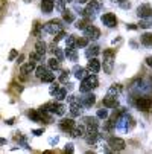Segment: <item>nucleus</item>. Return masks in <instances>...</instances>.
<instances>
[{
  "instance_id": "nucleus-1",
  "label": "nucleus",
  "mask_w": 152,
  "mask_h": 154,
  "mask_svg": "<svg viewBox=\"0 0 152 154\" xmlns=\"http://www.w3.org/2000/svg\"><path fill=\"white\" fill-rule=\"evenodd\" d=\"M97 85H99L97 76H96L94 73H90V75H87V76L82 79V82H81V85H79V92H81V93L91 92L93 89H96Z\"/></svg>"
},
{
  "instance_id": "nucleus-2",
  "label": "nucleus",
  "mask_w": 152,
  "mask_h": 154,
  "mask_svg": "<svg viewBox=\"0 0 152 154\" xmlns=\"http://www.w3.org/2000/svg\"><path fill=\"white\" fill-rule=\"evenodd\" d=\"M136 125V122H134V119L129 116L125 110L120 113V116L117 118V121H116V127L119 128V130H122V131H129L133 127Z\"/></svg>"
},
{
  "instance_id": "nucleus-3",
  "label": "nucleus",
  "mask_w": 152,
  "mask_h": 154,
  "mask_svg": "<svg viewBox=\"0 0 152 154\" xmlns=\"http://www.w3.org/2000/svg\"><path fill=\"white\" fill-rule=\"evenodd\" d=\"M43 31L47 32V34H52V35H56L58 32L64 31V20L53 18V20L47 21V23L44 25V28H43Z\"/></svg>"
},
{
  "instance_id": "nucleus-4",
  "label": "nucleus",
  "mask_w": 152,
  "mask_h": 154,
  "mask_svg": "<svg viewBox=\"0 0 152 154\" xmlns=\"http://www.w3.org/2000/svg\"><path fill=\"white\" fill-rule=\"evenodd\" d=\"M114 57H116L114 49H106V51H103V70H105V73H108V75L113 72V67H114Z\"/></svg>"
},
{
  "instance_id": "nucleus-5",
  "label": "nucleus",
  "mask_w": 152,
  "mask_h": 154,
  "mask_svg": "<svg viewBox=\"0 0 152 154\" xmlns=\"http://www.w3.org/2000/svg\"><path fill=\"white\" fill-rule=\"evenodd\" d=\"M41 110H46V112L49 113H53V115H58V116H64V113H66V105L64 104H59V102H47L41 107Z\"/></svg>"
},
{
  "instance_id": "nucleus-6",
  "label": "nucleus",
  "mask_w": 152,
  "mask_h": 154,
  "mask_svg": "<svg viewBox=\"0 0 152 154\" xmlns=\"http://www.w3.org/2000/svg\"><path fill=\"white\" fill-rule=\"evenodd\" d=\"M100 8H102V5H100L99 2H96V0H91V2L87 5V8L82 11V15L87 17V18H90V20H93V18L96 17V14L100 11Z\"/></svg>"
},
{
  "instance_id": "nucleus-7",
  "label": "nucleus",
  "mask_w": 152,
  "mask_h": 154,
  "mask_svg": "<svg viewBox=\"0 0 152 154\" xmlns=\"http://www.w3.org/2000/svg\"><path fill=\"white\" fill-rule=\"evenodd\" d=\"M108 146L111 148V151H123L125 149V146H126V143H125V140L123 139H120V137H110L108 139Z\"/></svg>"
},
{
  "instance_id": "nucleus-8",
  "label": "nucleus",
  "mask_w": 152,
  "mask_h": 154,
  "mask_svg": "<svg viewBox=\"0 0 152 154\" xmlns=\"http://www.w3.org/2000/svg\"><path fill=\"white\" fill-rule=\"evenodd\" d=\"M136 107L139 110H142V112H149L151 107H152V99L148 98V96H140L136 101Z\"/></svg>"
},
{
  "instance_id": "nucleus-9",
  "label": "nucleus",
  "mask_w": 152,
  "mask_h": 154,
  "mask_svg": "<svg viewBox=\"0 0 152 154\" xmlns=\"http://www.w3.org/2000/svg\"><path fill=\"white\" fill-rule=\"evenodd\" d=\"M100 21L106 26V28H116L117 26V17L113 12H106L100 17Z\"/></svg>"
},
{
  "instance_id": "nucleus-10",
  "label": "nucleus",
  "mask_w": 152,
  "mask_h": 154,
  "mask_svg": "<svg viewBox=\"0 0 152 154\" xmlns=\"http://www.w3.org/2000/svg\"><path fill=\"white\" fill-rule=\"evenodd\" d=\"M84 108L85 107L81 104L79 98H76V99H73L70 102V113H72V116H81L84 113Z\"/></svg>"
},
{
  "instance_id": "nucleus-11",
  "label": "nucleus",
  "mask_w": 152,
  "mask_h": 154,
  "mask_svg": "<svg viewBox=\"0 0 152 154\" xmlns=\"http://www.w3.org/2000/svg\"><path fill=\"white\" fill-rule=\"evenodd\" d=\"M99 137H100V134H99L97 128H91V130H88L85 133V140H87V143H88V145H94L99 140Z\"/></svg>"
},
{
  "instance_id": "nucleus-12",
  "label": "nucleus",
  "mask_w": 152,
  "mask_h": 154,
  "mask_svg": "<svg viewBox=\"0 0 152 154\" xmlns=\"http://www.w3.org/2000/svg\"><path fill=\"white\" fill-rule=\"evenodd\" d=\"M79 101H81V104H82L85 108H90V107L94 105V102H96V96H94L91 92H87L84 96L79 98Z\"/></svg>"
},
{
  "instance_id": "nucleus-13",
  "label": "nucleus",
  "mask_w": 152,
  "mask_h": 154,
  "mask_svg": "<svg viewBox=\"0 0 152 154\" xmlns=\"http://www.w3.org/2000/svg\"><path fill=\"white\" fill-rule=\"evenodd\" d=\"M102 104H103L105 108H116V107H119V99H117L116 95H110V93H108V95L103 98Z\"/></svg>"
},
{
  "instance_id": "nucleus-14",
  "label": "nucleus",
  "mask_w": 152,
  "mask_h": 154,
  "mask_svg": "<svg viewBox=\"0 0 152 154\" xmlns=\"http://www.w3.org/2000/svg\"><path fill=\"white\" fill-rule=\"evenodd\" d=\"M137 15L140 18H151L152 17V6L148 3H143L137 8Z\"/></svg>"
},
{
  "instance_id": "nucleus-15",
  "label": "nucleus",
  "mask_w": 152,
  "mask_h": 154,
  "mask_svg": "<svg viewBox=\"0 0 152 154\" xmlns=\"http://www.w3.org/2000/svg\"><path fill=\"white\" fill-rule=\"evenodd\" d=\"M84 34H85V37L88 38V40H97V38L100 37V31H99L96 26H93V25L87 26V28L84 29Z\"/></svg>"
},
{
  "instance_id": "nucleus-16",
  "label": "nucleus",
  "mask_w": 152,
  "mask_h": 154,
  "mask_svg": "<svg viewBox=\"0 0 152 154\" xmlns=\"http://www.w3.org/2000/svg\"><path fill=\"white\" fill-rule=\"evenodd\" d=\"M75 127H76V124H75L73 119H61V122H59V128L64 131V133H67V134H70V131Z\"/></svg>"
},
{
  "instance_id": "nucleus-17",
  "label": "nucleus",
  "mask_w": 152,
  "mask_h": 154,
  "mask_svg": "<svg viewBox=\"0 0 152 154\" xmlns=\"http://www.w3.org/2000/svg\"><path fill=\"white\" fill-rule=\"evenodd\" d=\"M82 124L87 127V131L91 130V128H97L99 127V122H97V116H84L82 118Z\"/></svg>"
},
{
  "instance_id": "nucleus-18",
  "label": "nucleus",
  "mask_w": 152,
  "mask_h": 154,
  "mask_svg": "<svg viewBox=\"0 0 152 154\" xmlns=\"http://www.w3.org/2000/svg\"><path fill=\"white\" fill-rule=\"evenodd\" d=\"M100 70V61L97 58H90L88 64H87V72L88 73H97Z\"/></svg>"
},
{
  "instance_id": "nucleus-19",
  "label": "nucleus",
  "mask_w": 152,
  "mask_h": 154,
  "mask_svg": "<svg viewBox=\"0 0 152 154\" xmlns=\"http://www.w3.org/2000/svg\"><path fill=\"white\" fill-rule=\"evenodd\" d=\"M85 133H87V127L81 122L79 125H76V127L70 131V136H72V137H82V136H85Z\"/></svg>"
},
{
  "instance_id": "nucleus-20",
  "label": "nucleus",
  "mask_w": 152,
  "mask_h": 154,
  "mask_svg": "<svg viewBox=\"0 0 152 154\" xmlns=\"http://www.w3.org/2000/svg\"><path fill=\"white\" fill-rule=\"evenodd\" d=\"M100 54V48L97 45H93V46H87V51H85V57L87 58H96L97 55Z\"/></svg>"
},
{
  "instance_id": "nucleus-21",
  "label": "nucleus",
  "mask_w": 152,
  "mask_h": 154,
  "mask_svg": "<svg viewBox=\"0 0 152 154\" xmlns=\"http://www.w3.org/2000/svg\"><path fill=\"white\" fill-rule=\"evenodd\" d=\"M55 8V0H43L41 2V9L44 14H50Z\"/></svg>"
},
{
  "instance_id": "nucleus-22",
  "label": "nucleus",
  "mask_w": 152,
  "mask_h": 154,
  "mask_svg": "<svg viewBox=\"0 0 152 154\" xmlns=\"http://www.w3.org/2000/svg\"><path fill=\"white\" fill-rule=\"evenodd\" d=\"M35 52L44 57V54L47 52V45H46V43L43 41V40H38V41L35 43Z\"/></svg>"
},
{
  "instance_id": "nucleus-23",
  "label": "nucleus",
  "mask_w": 152,
  "mask_h": 154,
  "mask_svg": "<svg viewBox=\"0 0 152 154\" xmlns=\"http://www.w3.org/2000/svg\"><path fill=\"white\" fill-rule=\"evenodd\" d=\"M28 118L34 122H43V116H41L40 110H31V112H28Z\"/></svg>"
},
{
  "instance_id": "nucleus-24",
  "label": "nucleus",
  "mask_w": 152,
  "mask_h": 154,
  "mask_svg": "<svg viewBox=\"0 0 152 154\" xmlns=\"http://www.w3.org/2000/svg\"><path fill=\"white\" fill-rule=\"evenodd\" d=\"M90 25H91V20L87 18V17H84L82 20H78V21H76V23H75V28L79 29V31H84L87 26H90Z\"/></svg>"
},
{
  "instance_id": "nucleus-25",
  "label": "nucleus",
  "mask_w": 152,
  "mask_h": 154,
  "mask_svg": "<svg viewBox=\"0 0 152 154\" xmlns=\"http://www.w3.org/2000/svg\"><path fill=\"white\" fill-rule=\"evenodd\" d=\"M76 46H67L66 48V57L70 60V61H76L78 60V52L75 49Z\"/></svg>"
},
{
  "instance_id": "nucleus-26",
  "label": "nucleus",
  "mask_w": 152,
  "mask_h": 154,
  "mask_svg": "<svg viewBox=\"0 0 152 154\" xmlns=\"http://www.w3.org/2000/svg\"><path fill=\"white\" fill-rule=\"evenodd\" d=\"M35 70V63H32V61H29V63H26V64H23L20 67V72L23 73V75H29L31 72H34Z\"/></svg>"
},
{
  "instance_id": "nucleus-27",
  "label": "nucleus",
  "mask_w": 152,
  "mask_h": 154,
  "mask_svg": "<svg viewBox=\"0 0 152 154\" xmlns=\"http://www.w3.org/2000/svg\"><path fill=\"white\" fill-rule=\"evenodd\" d=\"M73 75H75L76 79H84L87 76L85 75V69L81 67V66H75V67H73Z\"/></svg>"
},
{
  "instance_id": "nucleus-28",
  "label": "nucleus",
  "mask_w": 152,
  "mask_h": 154,
  "mask_svg": "<svg viewBox=\"0 0 152 154\" xmlns=\"http://www.w3.org/2000/svg\"><path fill=\"white\" fill-rule=\"evenodd\" d=\"M62 20L66 21V23H73V21H75L73 12L69 11V9H64V11H62Z\"/></svg>"
},
{
  "instance_id": "nucleus-29",
  "label": "nucleus",
  "mask_w": 152,
  "mask_h": 154,
  "mask_svg": "<svg viewBox=\"0 0 152 154\" xmlns=\"http://www.w3.org/2000/svg\"><path fill=\"white\" fill-rule=\"evenodd\" d=\"M50 70H52L50 67L47 69V67H44V66H38V67L35 69V75H37V78H40V79H41L43 76H44L46 73H49Z\"/></svg>"
},
{
  "instance_id": "nucleus-30",
  "label": "nucleus",
  "mask_w": 152,
  "mask_h": 154,
  "mask_svg": "<svg viewBox=\"0 0 152 154\" xmlns=\"http://www.w3.org/2000/svg\"><path fill=\"white\" fill-rule=\"evenodd\" d=\"M53 96H55L56 101H62V99H66V98H67V90L64 89V87H59V89L55 92Z\"/></svg>"
},
{
  "instance_id": "nucleus-31",
  "label": "nucleus",
  "mask_w": 152,
  "mask_h": 154,
  "mask_svg": "<svg viewBox=\"0 0 152 154\" xmlns=\"http://www.w3.org/2000/svg\"><path fill=\"white\" fill-rule=\"evenodd\" d=\"M49 67H50L53 72H55V70H59V69H61V60H58V58H55V57L50 58V60H49Z\"/></svg>"
},
{
  "instance_id": "nucleus-32",
  "label": "nucleus",
  "mask_w": 152,
  "mask_h": 154,
  "mask_svg": "<svg viewBox=\"0 0 152 154\" xmlns=\"http://www.w3.org/2000/svg\"><path fill=\"white\" fill-rule=\"evenodd\" d=\"M140 41H142V45H145V46H152V34L151 32H145L142 35Z\"/></svg>"
},
{
  "instance_id": "nucleus-33",
  "label": "nucleus",
  "mask_w": 152,
  "mask_h": 154,
  "mask_svg": "<svg viewBox=\"0 0 152 154\" xmlns=\"http://www.w3.org/2000/svg\"><path fill=\"white\" fill-rule=\"evenodd\" d=\"M120 92H122V87L119 84H113L110 89H108V93H110V95H116V96H119Z\"/></svg>"
},
{
  "instance_id": "nucleus-34",
  "label": "nucleus",
  "mask_w": 152,
  "mask_h": 154,
  "mask_svg": "<svg viewBox=\"0 0 152 154\" xmlns=\"http://www.w3.org/2000/svg\"><path fill=\"white\" fill-rule=\"evenodd\" d=\"M76 46L78 48H87V46H88V38H87V37L76 38Z\"/></svg>"
},
{
  "instance_id": "nucleus-35",
  "label": "nucleus",
  "mask_w": 152,
  "mask_h": 154,
  "mask_svg": "<svg viewBox=\"0 0 152 154\" xmlns=\"http://www.w3.org/2000/svg\"><path fill=\"white\" fill-rule=\"evenodd\" d=\"M151 26H152V21L149 18H142V21L139 23V28H142V29H148Z\"/></svg>"
},
{
  "instance_id": "nucleus-36",
  "label": "nucleus",
  "mask_w": 152,
  "mask_h": 154,
  "mask_svg": "<svg viewBox=\"0 0 152 154\" xmlns=\"http://www.w3.org/2000/svg\"><path fill=\"white\" fill-rule=\"evenodd\" d=\"M53 79H55V73H53V70H50L49 73H46L44 76L41 78V81H43V82H52Z\"/></svg>"
},
{
  "instance_id": "nucleus-37",
  "label": "nucleus",
  "mask_w": 152,
  "mask_h": 154,
  "mask_svg": "<svg viewBox=\"0 0 152 154\" xmlns=\"http://www.w3.org/2000/svg\"><path fill=\"white\" fill-rule=\"evenodd\" d=\"M43 58V55H40V54H37V52H32L31 55H29V61H32V63H37V61H41Z\"/></svg>"
},
{
  "instance_id": "nucleus-38",
  "label": "nucleus",
  "mask_w": 152,
  "mask_h": 154,
  "mask_svg": "<svg viewBox=\"0 0 152 154\" xmlns=\"http://www.w3.org/2000/svg\"><path fill=\"white\" fill-rule=\"evenodd\" d=\"M66 2H67V0H55V5H56L59 12H62L64 9H66Z\"/></svg>"
},
{
  "instance_id": "nucleus-39",
  "label": "nucleus",
  "mask_w": 152,
  "mask_h": 154,
  "mask_svg": "<svg viewBox=\"0 0 152 154\" xmlns=\"http://www.w3.org/2000/svg\"><path fill=\"white\" fill-rule=\"evenodd\" d=\"M66 41H67V46H76V37L75 35H69Z\"/></svg>"
},
{
  "instance_id": "nucleus-40",
  "label": "nucleus",
  "mask_w": 152,
  "mask_h": 154,
  "mask_svg": "<svg viewBox=\"0 0 152 154\" xmlns=\"http://www.w3.org/2000/svg\"><path fill=\"white\" fill-rule=\"evenodd\" d=\"M96 116H97L99 119H106V118H108V112H106V110H103V108H102V110H97V115H96Z\"/></svg>"
},
{
  "instance_id": "nucleus-41",
  "label": "nucleus",
  "mask_w": 152,
  "mask_h": 154,
  "mask_svg": "<svg viewBox=\"0 0 152 154\" xmlns=\"http://www.w3.org/2000/svg\"><path fill=\"white\" fill-rule=\"evenodd\" d=\"M69 79V70H64L62 73H61V76H59V81L61 82H66Z\"/></svg>"
},
{
  "instance_id": "nucleus-42",
  "label": "nucleus",
  "mask_w": 152,
  "mask_h": 154,
  "mask_svg": "<svg viewBox=\"0 0 152 154\" xmlns=\"http://www.w3.org/2000/svg\"><path fill=\"white\" fill-rule=\"evenodd\" d=\"M58 89H59V84H56V82H55V84H52V85H50V89H49V93H50V95L53 96V95H55V92H56Z\"/></svg>"
},
{
  "instance_id": "nucleus-43",
  "label": "nucleus",
  "mask_w": 152,
  "mask_h": 154,
  "mask_svg": "<svg viewBox=\"0 0 152 154\" xmlns=\"http://www.w3.org/2000/svg\"><path fill=\"white\" fill-rule=\"evenodd\" d=\"M53 54L56 55V58H58V60H61V61L64 60V54H62V52H61V51H59L58 48H55V51H53Z\"/></svg>"
},
{
  "instance_id": "nucleus-44",
  "label": "nucleus",
  "mask_w": 152,
  "mask_h": 154,
  "mask_svg": "<svg viewBox=\"0 0 152 154\" xmlns=\"http://www.w3.org/2000/svg\"><path fill=\"white\" fill-rule=\"evenodd\" d=\"M41 26H40V23H35V28H34V32H35V35L37 37H41Z\"/></svg>"
},
{
  "instance_id": "nucleus-45",
  "label": "nucleus",
  "mask_w": 152,
  "mask_h": 154,
  "mask_svg": "<svg viewBox=\"0 0 152 154\" xmlns=\"http://www.w3.org/2000/svg\"><path fill=\"white\" fill-rule=\"evenodd\" d=\"M32 133H34L35 136H41L43 133H44V128H38V130H34Z\"/></svg>"
},
{
  "instance_id": "nucleus-46",
  "label": "nucleus",
  "mask_w": 152,
  "mask_h": 154,
  "mask_svg": "<svg viewBox=\"0 0 152 154\" xmlns=\"http://www.w3.org/2000/svg\"><path fill=\"white\" fill-rule=\"evenodd\" d=\"M17 55H18V52H17L15 49H14V51H11V54H9V61H12V60H14Z\"/></svg>"
},
{
  "instance_id": "nucleus-47",
  "label": "nucleus",
  "mask_w": 152,
  "mask_h": 154,
  "mask_svg": "<svg viewBox=\"0 0 152 154\" xmlns=\"http://www.w3.org/2000/svg\"><path fill=\"white\" fill-rule=\"evenodd\" d=\"M75 149H73V145L72 143H67L66 145V152H73Z\"/></svg>"
},
{
  "instance_id": "nucleus-48",
  "label": "nucleus",
  "mask_w": 152,
  "mask_h": 154,
  "mask_svg": "<svg viewBox=\"0 0 152 154\" xmlns=\"http://www.w3.org/2000/svg\"><path fill=\"white\" fill-rule=\"evenodd\" d=\"M146 64H148L149 67L152 69V57H148V58H146Z\"/></svg>"
},
{
  "instance_id": "nucleus-49",
  "label": "nucleus",
  "mask_w": 152,
  "mask_h": 154,
  "mask_svg": "<svg viewBox=\"0 0 152 154\" xmlns=\"http://www.w3.org/2000/svg\"><path fill=\"white\" fill-rule=\"evenodd\" d=\"M126 28H128V29H137L139 26H136V25H128Z\"/></svg>"
},
{
  "instance_id": "nucleus-50",
  "label": "nucleus",
  "mask_w": 152,
  "mask_h": 154,
  "mask_svg": "<svg viewBox=\"0 0 152 154\" xmlns=\"http://www.w3.org/2000/svg\"><path fill=\"white\" fill-rule=\"evenodd\" d=\"M75 2H78V3H87L88 0H75Z\"/></svg>"
},
{
  "instance_id": "nucleus-51",
  "label": "nucleus",
  "mask_w": 152,
  "mask_h": 154,
  "mask_svg": "<svg viewBox=\"0 0 152 154\" xmlns=\"http://www.w3.org/2000/svg\"><path fill=\"white\" fill-rule=\"evenodd\" d=\"M6 124H8V125H12V124H14V119H8Z\"/></svg>"
},
{
  "instance_id": "nucleus-52",
  "label": "nucleus",
  "mask_w": 152,
  "mask_h": 154,
  "mask_svg": "<svg viewBox=\"0 0 152 154\" xmlns=\"http://www.w3.org/2000/svg\"><path fill=\"white\" fill-rule=\"evenodd\" d=\"M111 2H114V3H119V5H120V3L123 2V0H111Z\"/></svg>"
},
{
  "instance_id": "nucleus-53",
  "label": "nucleus",
  "mask_w": 152,
  "mask_h": 154,
  "mask_svg": "<svg viewBox=\"0 0 152 154\" xmlns=\"http://www.w3.org/2000/svg\"><path fill=\"white\" fill-rule=\"evenodd\" d=\"M25 2H32V0H25Z\"/></svg>"
},
{
  "instance_id": "nucleus-54",
  "label": "nucleus",
  "mask_w": 152,
  "mask_h": 154,
  "mask_svg": "<svg viewBox=\"0 0 152 154\" xmlns=\"http://www.w3.org/2000/svg\"><path fill=\"white\" fill-rule=\"evenodd\" d=\"M67 2H73V0H67Z\"/></svg>"
}]
</instances>
